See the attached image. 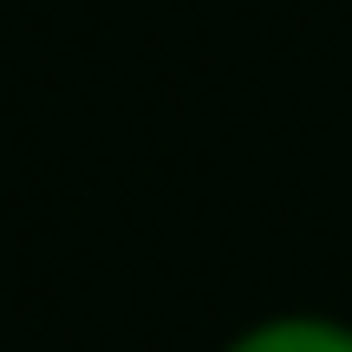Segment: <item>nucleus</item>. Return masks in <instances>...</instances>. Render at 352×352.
<instances>
[{
  "mask_svg": "<svg viewBox=\"0 0 352 352\" xmlns=\"http://www.w3.org/2000/svg\"><path fill=\"white\" fill-rule=\"evenodd\" d=\"M228 352H352V327L346 320H320V314H287V320L248 327Z\"/></svg>",
  "mask_w": 352,
  "mask_h": 352,
  "instance_id": "nucleus-1",
  "label": "nucleus"
}]
</instances>
